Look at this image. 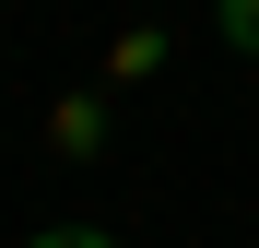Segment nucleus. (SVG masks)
<instances>
[{
	"label": "nucleus",
	"mask_w": 259,
	"mask_h": 248,
	"mask_svg": "<svg viewBox=\"0 0 259 248\" xmlns=\"http://www.w3.org/2000/svg\"><path fill=\"white\" fill-rule=\"evenodd\" d=\"M48 142H59V154H95V142H106L95 95H59V107H48Z\"/></svg>",
	"instance_id": "nucleus-1"
},
{
	"label": "nucleus",
	"mask_w": 259,
	"mask_h": 248,
	"mask_svg": "<svg viewBox=\"0 0 259 248\" xmlns=\"http://www.w3.org/2000/svg\"><path fill=\"white\" fill-rule=\"evenodd\" d=\"M24 248H106V236H82V225H71V236H24Z\"/></svg>",
	"instance_id": "nucleus-3"
},
{
	"label": "nucleus",
	"mask_w": 259,
	"mask_h": 248,
	"mask_svg": "<svg viewBox=\"0 0 259 248\" xmlns=\"http://www.w3.org/2000/svg\"><path fill=\"white\" fill-rule=\"evenodd\" d=\"M212 24H224V48H247V59H259V0H212Z\"/></svg>",
	"instance_id": "nucleus-2"
}]
</instances>
